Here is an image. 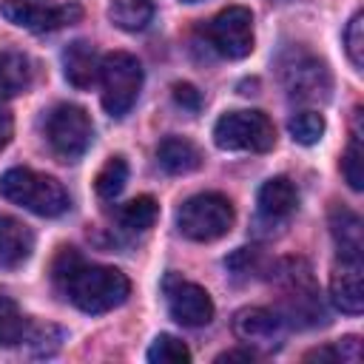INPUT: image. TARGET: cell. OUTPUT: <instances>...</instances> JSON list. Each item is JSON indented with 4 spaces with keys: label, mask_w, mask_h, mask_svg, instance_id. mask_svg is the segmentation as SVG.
I'll list each match as a JSON object with an SVG mask.
<instances>
[{
    "label": "cell",
    "mask_w": 364,
    "mask_h": 364,
    "mask_svg": "<svg viewBox=\"0 0 364 364\" xmlns=\"http://www.w3.org/2000/svg\"><path fill=\"white\" fill-rule=\"evenodd\" d=\"M57 290L82 313H108L119 307L128 293L131 282L122 270L105 264H88L74 247H63L51 267Z\"/></svg>",
    "instance_id": "obj_1"
},
{
    "label": "cell",
    "mask_w": 364,
    "mask_h": 364,
    "mask_svg": "<svg viewBox=\"0 0 364 364\" xmlns=\"http://www.w3.org/2000/svg\"><path fill=\"white\" fill-rule=\"evenodd\" d=\"M358 114L361 108H355V125H353V136H350V145L341 156V173L347 179V185L353 191H361L364 188V151H361V131H358Z\"/></svg>",
    "instance_id": "obj_23"
},
{
    "label": "cell",
    "mask_w": 364,
    "mask_h": 364,
    "mask_svg": "<svg viewBox=\"0 0 364 364\" xmlns=\"http://www.w3.org/2000/svg\"><path fill=\"white\" fill-rule=\"evenodd\" d=\"M279 80L284 91L299 102H318L330 97V71L327 65L304 48H287L279 57Z\"/></svg>",
    "instance_id": "obj_6"
},
{
    "label": "cell",
    "mask_w": 364,
    "mask_h": 364,
    "mask_svg": "<svg viewBox=\"0 0 364 364\" xmlns=\"http://www.w3.org/2000/svg\"><path fill=\"white\" fill-rule=\"evenodd\" d=\"M46 139L54 156H60L63 162H77L91 148L94 139V125L88 111L74 102H60L57 108H51L46 119Z\"/></svg>",
    "instance_id": "obj_7"
},
{
    "label": "cell",
    "mask_w": 364,
    "mask_h": 364,
    "mask_svg": "<svg viewBox=\"0 0 364 364\" xmlns=\"http://www.w3.org/2000/svg\"><path fill=\"white\" fill-rule=\"evenodd\" d=\"M233 336L250 350L273 353L284 341V318L267 307H242L233 316Z\"/></svg>",
    "instance_id": "obj_12"
},
{
    "label": "cell",
    "mask_w": 364,
    "mask_h": 364,
    "mask_svg": "<svg viewBox=\"0 0 364 364\" xmlns=\"http://www.w3.org/2000/svg\"><path fill=\"white\" fill-rule=\"evenodd\" d=\"M108 17L122 31H142L154 17V0H114Z\"/></svg>",
    "instance_id": "obj_20"
},
{
    "label": "cell",
    "mask_w": 364,
    "mask_h": 364,
    "mask_svg": "<svg viewBox=\"0 0 364 364\" xmlns=\"http://www.w3.org/2000/svg\"><path fill=\"white\" fill-rule=\"evenodd\" d=\"M156 216H159V205L154 196H136L119 208V225L131 233H142V230L154 228Z\"/></svg>",
    "instance_id": "obj_22"
},
{
    "label": "cell",
    "mask_w": 364,
    "mask_h": 364,
    "mask_svg": "<svg viewBox=\"0 0 364 364\" xmlns=\"http://www.w3.org/2000/svg\"><path fill=\"white\" fill-rule=\"evenodd\" d=\"M276 279L284 290V307L287 316L301 324H318L324 321V307L318 299V287L313 282V270L304 259H284L276 264Z\"/></svg>",
    "instance_id": "obj_8"
},
{
    "label": "cell",
    "mask_w": 364,
    "mask_h": 364,
    "mask_svg": "<svg viewBox=\"0 0 364 364\" xmlns=\"http://www.w3.org/2000/svg\"><path fill=\"white\" fill-rule=\"evenodd\" d=\"M165 301L171 318L179 321L182 327H205L213 318V301L208 290L173 273L165 279Z\"/></svg>",
    "instance_id": "obj_11"
},
{
    "label": "cell",
    "mask_w": 364,
    "mask_h": 364,
    "mask_svg": "<svg viewBox=\"0 0 364 364\" xmlns=\"http://www.w3.org/2000/svg\"><path fill=\"white\" fill-rule=\"evenodd\" d=\"M256 202H259V213L267 222H284L299 205V191L287 176H270L259 188Z\"/></svg>",
    "instance_id": "obj_15"
},
{
    "label": "cell",
    "mask_w": 364,
    "mask_h": 364,
    "mask_svg": "<svg viewBox=\"0 0 364 364\" xmlns=\"http://www.w3.org/2000/svg\"><path fill=\"white\" fill-rule=\"evenodd\" d=\"M148 361L151 364H188L191 361V350L176 338V336H156L154 344L148 347Z\"/></svg>",
    "instance_id": "obj_26"
},
{
    "label": "cell",
    "mask_w": 364,
    "mask_h": 364,
    "mask_svg": "<svg viewBox=\"0 0 364 364\" xmlns=\"http://www.w3.org/2000/svg\"><path fill=\"white\" fill-rule=\"evenodd\" d=\"M156 159L168 173H191L202 165V151L185 136H165L156 148Z\"/></svg>",
    "instance_id": "obj_18"
},
{
    "label": "cell",
    "mask_w": 364,
    "mask_h": 364,
    "mask_svg": "<svg viewBox=\"0 0 364 364\" xmlns=\"http://www.w3.org/2000/svg\"><path fill=\"white\" fill-rule=\"evenodd\" d=\"M256 353L247 347V350H230V353H222L216 355V364H225V361H253Z\"/></svg>",
    "instance_id": "obj_31"
},
{
    "label": "cell",
    "mask_w": 364,
    "mask_h": 364,
    "mask_svg": "<svg viewBox=\"0 0 364 364\" xmlns=\"http://www.w3.org/2000/svg\"><path fill=\"white\" fill-rule=\"evenodd\" d=\"M287 128L299 145H316L324 136V117L318 111H299L290 117Z\"/></svg>",
    "instance_id": "obj_25"
},
{
    "label": "cell",
    "mask_w": 364,
    "mask_h": 364,
    "mask_svg": "<svg viewBox=\"0 0 364 364\" xmlns=\"http://www.w3.org/2000/svg\"><path fill=\"white\" fill-rule=\"evenodd\" d=\"M0 14L28 31H57L82 17L77 3H54V0H0Z\"/></svg>",
    "instance_id": "obj_10"
},
{
    "label": "cell",
    "mask_w": 364,
    "mask_h": 364,
    "mask_svg": "<svg viewBox=\"0 0 364 364\" xmlns=\"http://www.w3.org/2000/svg\"><path fill=\"white\" fill-rule=\"evenodd\" d=\"M182 3H196V0H182Z\"/></svg>",
    "instance_id": "obj_32"
},
{
    "label": "cell",
    "mask_w": 364,
    "mask_h": 364,
    "mask_svg": "<svg viewBox=\"0 0 364 364\" xmlns=\"http://www.w3.org/2000/svg\"><path fill=\"white\" fill-rule=\"evenodd\" d=\"M330 233L336 239V247H338L341 259H361L364 239H361V219H358V213H353L350 208L336 205L330 210Z\"/></svg>",
    "instance_id": "obj_17"
},
{
    "label": "cell",
    "mask_w": 364,
    "mask_h": 364,
    "mask_svg": "<svg viewBox=\"0 0 364 364\" xmlns=\"http://www.w3.org/2000/svg\"><path fill=\"white\" fill-rule=\"evenodd\" d=\"M205 37L219 57L242 60L253 51V14L245 6H228L208 20Z\"/></svg>",
    "instance_id": "obj_9"
},
{
    "label": "cell",
    "mask_w": 364,
    "mask_h": 364,
    "mask_svg": "<svg viewBox=\"0 0 364 364\" xmlns=\"http://www.w3.org/2000/svg\"><path fill=\"white\" fill-rule=\"evenodd\" d=\"M330 301L347 313L358 316L364 310V282H361V259H341L330 276Z\"/></svg>",
    "instance_id": "obj_13"
},
{
    "label": "cell",
    "mask_w": 364,
    "mask_h": 364,
    "mask_svg": "<svg viewBox=\"0 0 364 364\" xmlns=\"http://www.w3.org/2000/svg\"><path fill=\"white\" fill-rule=\"evenodd\" d=\"M344 48H347V57L355 68L364 65V14L355 11L344 28Z\"/></svg>",
    "instance_id": "obj_27"
},
{
    "label": "cell",
    "mask_w": 364,
    "mask_h": 364,
    "mask_svg": "<svg viewBox=\"0 0 364 364\" xmlns=\"http://www.w3.org/2000/svg\"><path fill=\"white\" fill-rule=\"evenodd\" d=\"M233 205L222 193H196L185 199L176 210V228L182 236L193 242H213L222 239L233 228Z\"/></svg>",
    "instance_id": "obj_4"
},
{
    "label": "cell",
    "mask_w": 364,
    "mask_h": 364,
    "mask_svg": "<svg viewBox=\"0 0 364 364\" xmlns=\"http://www.w3.org/2000/svg\"><path fill=\"white\" fill-rule=\"evenodd\" d=\"M34 250V233L14 216L0 213V264H23Z\"/></svg>",
    "instance_id": "obj_16"
},
{
    "label": "cell",
    "mask_w": 364,
    "mask_h": 364,
    "mask_svg": "<svg viewBox=\"0 0 364 364\" xmlns=\"http://www.w3.org/2000/svg\"><path fill=\"white\" fill-rule=\"evenodd\" d=\"M173 100H176V105H182V108L191 111V114H196V111L202 108V94H199L191 82H176V85H173Z\"/></svg>",
    "instance_id": "obj_29"
},
{
    "label": "cell",
    "mask_w": 364,
    "mask_h": 364,
    "mask_svg": "<svg viewBox=\"0 0 364 364\" xmlns=\"http://www.w3.org/2000/svg\"><path fill=\"white\" fill-rule=\"evenodd\" d=\"M213 142L222 151L264 154L276 145V128L262 111H228L213 125Z\"/></svg>",
    "instance_id": "obj_5"
},
{
    "label": "cell",
    "mask_w": 364,
    "mask_h": 364,
    "mask_svg": "<svg viewBox=\"0 0 364 364\" xmlns=\"http://www.w3.org/2000/svg\"><path fill=\"white\" fill-rule=\"evenodd\" d=\"M31 85V63L23 51L3 48L0 51V100H11Z\"/></svg>",
    "instance_id": "obj_19"
},
{
    "label": "cell",
    "mask_w": 364,
    "mask_h": 364,
    "mask_svg": "<svg viewBox=\"0 0 364 364\" xmlns=\"http://www.w3.org/2000/svg\"><path fill=\"white\" fill-rule=\"evenodd\" d=\"M63 341V333L54 327V324H34L31 321V330L26 336V344L34 347L37 355H51Z\"/></svg>",
    "instance_id": "obj_28"
},
{
    "label": "cell",
    "mask_w": 364,
    "mask_h": 364,
    "mask_svg": "<svg viewBox=\"0 0 364 364\" xmlns=\"http://www.w3.org/2000/svg\"><path fill=\"white\" fill-rule=\"evenodd\" d=\"M0 193L37 216H60L68 210L65 188L54 176L37 173L31 168H9L0 176Z\"/></svg>",
    "instance_id": "obj_2"
},
{
    "label": "cell",
    "mask_w": 364,
    "mask_h": 364,
    "mask_svg": "<svg viewBox=\"0 0 364 364\" xmlns=\"http://www.w3.org/2000/svg\"><path fill=\"white\" fill-rule=\"evenodd\" d=\"M11 134H14V119L6 108H0V151L11 142Z\"/></svg>",
    "instance_id": "obj_30"
},
{
    "label": "cell",
    "mask_w": 364,
    "mask_h": 364,
    "mask_svg": "<svg viewBox=\"0 0 364 364\" xmlns=\"http://www.w3.org/2000/svg\"><path fill=\"white\" fill-rule=\"evenodd\" d=\"M28 330H31V321L20 313V307L9 296H0V347L23 344Z\"/></svg>",
    "instance_id": "obj_21"
},
{
    "label": "cell",
    "mask_w": 364,
    "mask_h": 364,
    "mask_svg": "<svg viewBox=\"0 0 364 364\" xmlns=\"http://www.w3.org/2000/svg\"><path fill=\"white\" fill-rule=\"evenodd\" d=\"M128 182V162L122 156H108V162L97 171V179H94V188L102 199H114L122 193Z\"/></svg>",
    "instance_id": "obj_24"
},
{
    "label": "cell",
    "mask_w": 364,
    "mask_h": 364,
    "mask_svg": "<svg viewBox=\"0 0 364 364\" xmlns=\"http://www.w3.org/2000/svg\"><path fill=\"white\" fill-rule=\"evenodd\" d=\"M63 71H65V80L85 91L91 88L97 80H100V57H97V48L85 40H74L65 46L63 51Z\"/></svg>",
    "instance_id": "obj_14"
},
{
    "label": "cell",
    "mask_w": 364,
    "mask_h": 364,
    "mask_svg": "<svg viewBox=\"0 0 364 364\" xmlns=\"http://www.w3.org/2000/svg\"><path fill=\"white\" fill-rule=\"evenodd\" d=\"M97 82L102 88V108L111 117L122 119L134 108V102L142 91V65L128 51H111L100 60Z\"/></svg>",
    "instance_id": "obj_3"
}]
</instances>
